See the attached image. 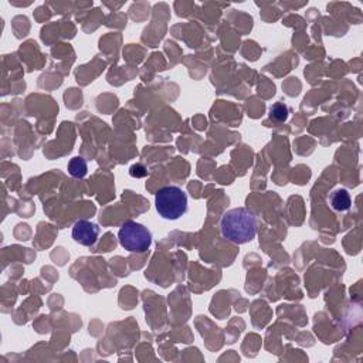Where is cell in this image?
Returning a JSON list of instances; mask_svg holds the SVG:
<instances>
[{"instance_id": "cell-4", "label": "cell", "mask_w": 363, "mask_h": 363, "mask_svg": "<svg viewBox=\"0 0 363 363\" xmlns=\"http://www.w3.org/2000/svg\"><path fill=\"white\" fill-rule=\"evenodd\" d=\"M72 236L76 243L84 245V247H91L94 245L98 240L100 236V227L98 224L88 221V220H78L73 226Z\"/></svg>"}, {"instance_id": "cell-1", "label": "cell", "mask_w": 363, "mask_h": 363, "mask_svg": "<svg viewBox=\"0 0 363 363\" xmlns=\"http://www.w3.org/2000/svg\"><path fill=\"white\" fill-rule=\"evenodd\" d=\"M258 230L257 214L247 208L227 210L220 219V232L226 240L234 244L253 241Z\"/></svg>"}, {"instance_id": "cell-6", "label": "cell", "mask_w": 363, "mask_h": 363, "mask_svg": "<svg viewBox=\"0 0 363 363\" xmlns=\"http://www.w3.org/2000/svg\"><path fill=\"white\" fill-rule=\"evenodd\" d=\"M67 170L73 177L82 179L88 172L87 161L81 156H76V157L70 159V162H68V166H67Z\"/></svg>"}, {"instance_id": "cell-7", "label": "cell", "mask_w": 363, "mask_h": 363, "mask_svg": "<svg viewBox=\"0 0 363 363\" xmlns=\"http://www.w3.org/2000/svg\"><path fill=\"white\" fill-rule=\"evenodd\" d=\"M271 117L277 121H285L288 117V107L284 102H277L271 108Z\"/></svg>"}, {"instance_id": "cell-3", "label": "cell", "mask_w": 363, "mask_h": 363, "mask_svg": "<svg viewBox=\"0 0 363 363\" xmlns=\"http://www.w3.org/2000/svg\"><path fill=\"white\" fill-rule=\"evenodd\" d=\"M121 245L129 253H146L152 244V233L141 223L125 221L118 233Z\"/></svg>"}, {"instance_id": "cell-2", "label": "cell", "mask_w": 363, "mask_h": 363, "mask_svg": "<svg viewBox=\"0 0 363 363\" xmlns=\"http://www.w3.org/2000/svg\"><path fill=\"white\" fill-rule=\"evenodd\" d=\"M155 208L165 220H177L188 212V196L179 186H165L155 196Z\"/></svg>"}, {"instance_id": "cell-5", "label": "cell", "mask_w": 363, "mask_h": 363, "mask_svg": "<svg viewBox=\"0 0 363 363\" xmlns=\"http://www.w3.org/2000/svg\"><path fill=\"white\" fill-rule=\"evenodd\" d=\"M328 203L335 212H348L352 206V197L346 189H335L328 196Z\"/></svg>"}]
</instances>
